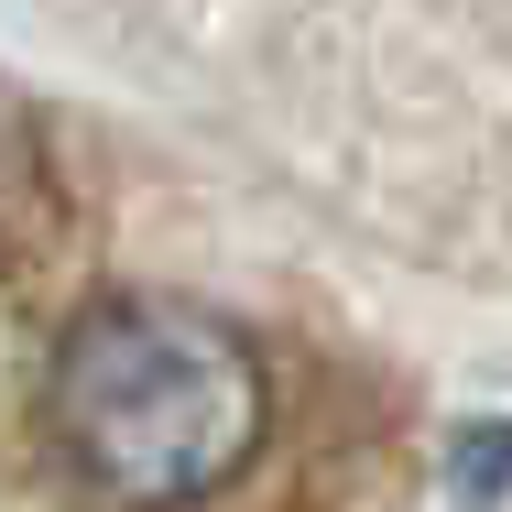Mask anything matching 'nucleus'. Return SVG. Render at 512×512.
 Listing matches in <instances>:
<instances>
[{"mask_svg": "<svg viewBox=\"0 0 512 512\" xmlns=\"http://www.w3.org/2000/svg\"><path fill=\"white\" fill-rule=\"evenodd\" d=\"M44 425L77 491L109 512H186L262 447V360L186 295H99L55 338Z\"/></svg>", "mask_w": 512, "mask_h": 512, "instance_id": "1", "label": "nucleus"}, {"mask_svg": "<svg viewBox=\"0 0 512 512\" xmlns=\"http://www.w3.org/2000/svg\"><path fill=\"white\" fill-rule=\"evenodd\" d=\"M55 240H66V186H55V164H44L33 120L0 99V284L44 273V262H55Z\"/></svg>", "mask_w": 512, "mask_h": 512, "instance_id": "2", "label": "nucleus"}, {"mask_svg": "<svg viewBox=\"0 0 512 512\" xmlns=\"http://www.w3.org/2000/svg\"><path fill=\"white\" fill-rule=\"evenodd\" d=\"M447 491L480 512L512 491V425H458V447H447Z\"/></svg>", "mask_w": 512, "mask_h": 512, "instance_id": "3", "label": "nucleus"}]
</instances>
